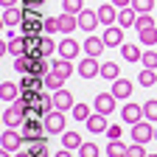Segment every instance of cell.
Instances as JSON below:
<instances>
[{"instance_id": "60d3db41", "label": "cell", "mask_w": 157, "mask_h": 157, "mask_svg": "<svg viewBox=\"0 0 157 157\" xmlns=\"http://www.w3.org/2000/svg\"><path fill=\"white\" fill-rule=\"evenodd\" d=\"M45 0H23V9H42Z\"/></svg>"}, {"instance_id": "f1b7e54d", "label": "cell", "mask_w": 157, "mask_h": 157, "mask_svg": "<svg viewBox=\"0 0 157 157\" xmlns=\"http://www.w3.org/2000/svg\"><path fill=\"white\" fill-rule=\"evenodd\" d=\"M143 118L151 124H157V98H149V101L143 104Z\"/></svg>"}, {"instance_id": "5bb4252c", "label": "cell", "mask_w": 157, "mask_h": 157, "mask_svg": "<svg viewBox=\"0 0 157 157\" xmlns=\"http://www.w3.org/2000/svg\"><path fill=\"white\" fill-rule=\"evenodd\" d=\"M121 118H124V124H137V121H143V107L140 104H126L121 109Z\"/></svg>"}, {"instance_id": "484cf974", "label": "cell", "mask_w": 157, "mask_h": 157, "mask_svg": "<svg viewBox=\"0 0 157 157\" xmlns=\"http://www.w3.org/2000/svg\"><path fill=\"white\" fill-rule=\"evenodd\" d=\"M137 82H140V87H154V84H157V70L143 67L140 73H137Z\"/></svg>"}, {"instance_id": "7a4b0ae2", "label": "cell", "mask_w": 157, "mask_h": 157, "mask_svg": "<svg viewBox=\"0 0 157 157\" xmlns=\"http://www.w3.org/2000/svg\"><path fill=\"white\" fill-rule=\"evenodd\" d=\"M25 143V135L14 132V126H6L3 135H0V149H9V151H17L20 146Z\"/></svg>"}, {"instance_id": "7402d4cb", "label": "cell", "mask_w": 157, "mask_h": 157, "mask_svg": "<svg viewBox=\"0 0 157 157\" xmlns=\"http://www.w3.org/2000/svg\"><path fill=\"white\" fill-rule=\"evenodd\" d=\"M25 51H28V39H25V36H11V39H9V53L23 56Z\"/></svg>"}, {"instance_id": "cb8c5ba5", "label": "cell", "mask_w": 157, "mask_h": 157, "mask_svg": "<svg viewBox=\"0 0 157 157\" xmlns=\"http://www.w3.org/2000/svg\"><path fill=\"white\" fill-rule=\"evenodd\" d=\"M135 20H137V11H135L132 6H126V9H121V11H118V25H121V28L135 25Z\"/></svg>"}, {"instance_id": "ba28073f", "label": "cell", "mask_w": 157, "mask_h": 157, "mask_svg": "<svg viewBox=\"0 0 157 157\" xmlns=\"http://www.w3.org/2000/svg\"><path fill=\"white\" fill-rule=\"evenodd\" d=\"M76 104H73V93L70 90H56L53 93V109H62V112H67V109H73Z\"/></svg>"}, {"instance_id": "8fae6325", "label": "cell", "mask_w": 157, "mask_h": 157, "mask_svg": "<svg viewBox=\"0 0 157 157\" xmlns=\"http://www.w3.org/2000/svg\"><path fill=\"white\" fill-rule=\"evenodd\" d=\"M104 48H107L104 36H95V34H90V36H87V42H84V53H87V56H95V59L104 53Z\"/></svg>"}, {"instance_id": "ffe728a7", "label": "cell", "mask_w": 157, "mask_h": 157, "mask_svg": "<svg viewBox=\"0 0 157 157\" xmlns=\"http://www.w3.org/2000/svg\"><path fill=\"white\" fill-rule=\"evenodd\" d=\"M121 56L126 59V62H140V59H143V51H140V45L124 42V45H121Z\"/></svg>"}, {"instance_id": "7bdbcfd3", "label": "cell", "mask_w": 157, "mask_h": 157, "mask_svg": "<svg viewBox=\"0 0 157 157\" xmlns=\"http://www.w3.org/2000/svg\"><path fill=\"white\" fill-rule=\"evenodd\" d=\"M20 3V0H0V6H3V9H9V6H17Z\"/></svg>"}, {"instance_id": "d4e9b609", "label": "cell", "mask_w": 157, "mask_h": 157, "mask_svg": "<svg viewBox=\"0 0 157 157\" xmlns=\"http://www.w3.org/2000/svg\"><path fill=\"white\" fill-rule=\"evenodd\" d=\"M126 154H129V146H126L124 140H109L107 157H126Z\"/></svg>"}, {"instance_id": "74e56055", "label": "cell", "mask_w": 157, "mask_h": 157, "mask_svg": "<svg viewBox=\"0 0 157 157\" xmlns=\"http://www.w3.org/2000/svg\"><path fill=\"white\" fill-rule=\"evenodd\" d=\"M126 157H149V151H146V143H132Z\"/></svg>"}, {"instance_id": "f6af8a7d", "label": "cell", "mask_w": 157, "mask_h": 157, "mask_svg": "<svg viewBox=\"0 0 157 157\" xmlns=\"http://www.w3.org/2000/svg\"><path fill=\"white\" fill-rule=\"evenodd\" d=\"M0 157H11V151L9 149H0Z\"/></svg>"}, {"instance_id": "52a82bcc", "label": "cell", "mask_w": 157, "mask_h": 157, "mask_svg": "<svg viewBox=\"0 0 157 157\" xmlns=\"http://www.w3.org/2000/svg\"><path fill=\"white\" fill-rule=\"evenodd\" d=\"M95 25H101V20H98V11H90V9H84L82 14H78V28H82V31L93 34V31H95Z\"/></svg>"}, {"instance_id": "9c48e42d", "label": "cell", "mask_w": 157, "mask_h": 157, "mask_svg": "<svg viewBox=\"0 0 157 157\" xmlns=\"http://www.w3.org/2000/svg\"><path fill=\"white\" fill-rule=\"evenodd\" d=\"M82 48H84V45H78L73 36H65L62 42H59V56H62V59H76Z\"/></svg>"}, {"instance_id": "5b68a950", "label": "cell", "mask_w": 157, "mask_h": 157, "mask_svg": "<svg viewBox=\"0 0 157 157\" xmlns=\"http://www.w3.org/2000/svg\"><path fill=\"white\" fill-rule=\"evenodd\" d=\"M78 76L82 78H95V76H101V62H98L95 56H87L78 62Z\"/></svg>"}, {"instance_id": "ab89813d", "label": "cell", "mask_w": 157, "mask_h": 157, "mask_svg": "<svg viewBox=\"0 0 157 157\" xmlns=\"http://www.w3.org/2000/svg\"><path fill=\"white\" fill-rule=\"evenodd\" d=\"M121 135H124L121 124H115V126H109V129H107V137H109V140H121Z\"/></svg>"}, {"instance_id": "7c38bea8", "label": "cell", "mask_w": 157, "mask_h": 157, "mask_svg": "<svg viewBox=\"0 0 157 157\" xmlns=\"http://www.w3.org/2000/svg\"><path fill=\"white\" fill-rule=\"evenodd\" d=\"M104 42H107V48L124 45V28H121V25H107V31H104Z\"/></svg>"}, {"instance_id": "d6986e66", "label": "cell", "mask_w": 157, "mask_h": 157, "mask_svg": "<svg viewBox=\"0 0 157 157\" xmlns=\"http://www.w3.org/2000/svg\"><path fill=\"white\" fill-rule=\"evenodd\" d=\"M20 84H14V82H3L0 84V98H3V101H17L20 98Z\"/></svg>"}, {"instance_id": "d6a6232c", "label": "cell", "mask_w": 157, "mask_h": 157, "mask_svg": "<svg viewBox=\"0 0 157 157\" xmlns=\"http://www.w3.org/2000/svg\"><path fill=\"white\" fill-rule=\"evenodd\" d=\"M132 9H135L137 14H151L154 0H132Z\"/></svg>"}, {"instance_id": "6da1fadb", "label": "cell", "mask_w": 157, "mask_h": 157, "mask_svg": "<svg viewBox=\"0 0 157 157\" xmlns=\"http://www.w3.org/2000/svg\"><path fill=\"white\" fill-rule=\"evenodd\" d=\"M25 118H28V107L17 98V101H11V107L3 112V124H6V126H20Z\"/></svg>"}, {"instance_id": "f546056e", "label": "cell", "mask_w": 157, "mask_h": 157, "mask_svg": "<svg viewBox=\"0 0 157 157\" xmlns=\"http://www.w3.org/2000/svg\"><path fill=\"white\" fill-rule=\"evenodd\" d=\"M62 11H67V14H82L84 11V0H62Z\"/></svg>"}, {"instance_id": "7dc6e473", "label": "cell", "mask_w": 157, "mask_h": 157, "mask_svg": "<svg viewBox=\"0 0 157 157\" xmlns=\"http://www.w3.org/2000/svg\"><path fill=\"white\" fill-rule=\"evenodd\" d=\"M154 140H157V129H154Z\"/></svg>"}, {"instance_id": "83f0119b", "label": "cell", "mask_w": 157, "mask_h": 157, "mask_svg": "<svg viewBox=\"0 0 157 157\" xmlns=\"http://www.w3.org/2000/svg\"><path fill=\"white\" fill-rule=\"evenodd\" d=\"M101 76L109 78V82H115V78H121V67H118L115 62H104L101 65Z\"/></svg>"}, {"instance_id": "bcb514c9", "label": "cell", "mask_w": 157, "mask_h": 157, "mask_svg": "<svg viewBox=\"0 0 157 157\" xmlns=\"http://www.w3.org/2000/svg\"><path fill=\"white\" fill-rule=\"evenodd\" d=\"M17 157H34V151H20Z\"/></svg>"}, {"instance_id": "c3c4849f", "label": "cell", "mask_w": 157, "mask_h": 157, "mask_svg": "<svg viewBox=\"0 0 157 157\" xmlns=\"http://www.w3.org/2000/svg\"><path fill=\"white\" fill-rule=\"evenodd\" d=\"M149 157H157V154H149Z\"/></svg>"}, {"instance_id": "2e32d148", "label": "cell", "mask_w": 157, "mask_h": 157, "mask_svg": "<svg viewBox=\"0 0 157 157\" xmlns=\"http://www.w3.org/2000/svg\"><path fill=\"white\" fill-rule=\"evenodd\" d=\"M98 20H101V25H115V20H118V6H115V3H104L101 9H98Z\"/></svg>"}, {"instance_id": "836d02e7", "label": "cell", "mask_w": 157, "mask_h": 157, "mask_svg": "<svg viewBox=\"0 0 157 157\" xmlns=\"http://www.w3.org/2000/svg\"><path fill=\"white\" fill-rule=\"evenodd\" d=\"M140 65H143V67H149V70H157V51H143Z\"/></svg>"}, {"instance_id": "b9f144b4", "label": "cell", "mask_w": 157, "mask_h": 157, "mask_svg": "<svg viewBox=\"0 0 157 157\" xmlns=\"http://www.w3.org/2000/svg\"><path fill=\"white\" fill-rule=\"evenodd\" d=\"M112 3H115L118 9H126V6H132V0H112Z\"/></svg>"}, {"instance_id": "4fadbf2b", "label": "cell", "mask_w": 157, "mask_h": 157, "mask_svg": "<svg viewBox=\"0 0 157 157\" xmlns=\"http://www.w3.org/2000/svg\"><path fill=\"white\" fill-rule=\"evenodd\" d=\"M23 20H25V9H20V6L3 9V25H20Z\"/></svg>"}, {"instance_id": "ee69618b", "label": "cell", "mask_w": 157, "mask_h": 157, "mask_svg": "<svg viewBox=\"0 0 157 157\" xmlns=\"http://www.w3.org/2000/svg\"><path fill=\"white\" fill-rule=\"evenodd\" d=\"M56 157H73V154H70V149H65V146H62V151H56Z\"/></svg>"}, {"instance_id": "603a6c76", "label": "cell", "mask_w": 157, "mask_h": 157, "mask_svg": "<svg viewBox=\"0 0 157 157\" xmlns=\"http://www.w3.org/2000/svg\"><path fill=\"white\" fill-rule=\"evenodd\" d=\"M82 143L84 140H82V135H78V132H62V146L65 149H70V151L73 149H82Z\"/></svg>"}, {"instance_id": "ac0fdd59", "label": "cell", "mask_w": 157, "mask_h": 157, "mask_svg": "<svg viewBox=\"0 0 157 157\" xmlns=\"http://www.w3.org/2000/svg\"><path fill=\"white\" fill-rule=\"evenodd\" d=\"M42 20L45 17H25L20 23V31L23 34H42Z\"/></svg>"}, {"instance_id": "44dd1931", "label": "cell", "mask_w": 157, "mask_h": 157, "mask_svg": "<svg viewBox=\"0 0 157 157\" xmlns=\"http://www.w3.org/2000/svg\"><path fill=\"white\" fill-rule=\"evenodd\" d=\"M65 87V76L62 73H56V70H51V73H45V90H62Z\"/></svg>"}, {"instance_id": "4316f807", "label": "cell", "mask_w": 157, "mask_h": 157, "mask_svg": "<svg viewBox=\"0 0 157 157\" xmlns=\"http://www.w3.org/2000/svg\"><path fill=\"white\" fill-rule=\"evenodd\" d=\"M14 70H20V73H31V70H34V59H31L28 53L17 56V59H14Z\"/></svg>"}, {"instance_id": "d590c367", "label": "cell", "mask_w": 157, "mask_h": 157, "mask_svg": "<svg viewBox=\"0 0 157 157\" xmlns=\"http://www.w3.org/2000/svg\"><path fill=\"white\" fill-rule=\"evenodd\" d=\"M98 154H101V149L95 143H82V149H78V157H98Z\"/></svg>"}, {"instance_id": "f35d334b", "label": "cell", "mask_w": 157, "mask_h": 157, "mask_svg": "<svg viewBox=\"0 0 157 157\" xmlns=\"http://www.w3.org/2000/svg\"><path fill=\"white\" fill-rule=\"evenodd\" d=\"M53 51H59V45L53 42V36H45V34H42V53H45V56H51Z\"/></svg>"}, {"instance_id": "3957f363", "label": "cell", "mask_w": 157, "mask_h": 157, "mask_svg": "<svg viewBox=\"0 0 157 157\" xmlns=\"http://www.w3.org/2000/svg\"><path fill=\"white\" fill-rule=\"evenodd\" d=\"M132 140L135 143H149V140H154V126H151V121H137V124H132Z\"/></svg>"}, {"instance_id": "9a60e30c", "label": "cell", "mask_w": 157, "mask_h": 157, "mask_svg": "<svg viewBox=\"0 0 157 157\" xmlns=\"http://www.w3.org/2000/svg\"><path fill=\"white\" fill-rule=\"evenodd\" d=\"M132 87H135V84L129 82V78L121 76V78H115V82H112V90H109V93H112L115 98H129V95H132Z\"/></svg>"}, {"instance_id": "e0dca14e", "label": "cell", "mask_w": 157, "mask_h": 157, "mask_svg": "<svg viewBox=\"0 0 157 157\" xmlns=\"http://www.w3.org/2000/svg\"><path fill=\"white\" fill-rule=\"evenodd\" d=\"M84 124H87V129H90L93 135H98V132H107V129H109V124H107V115H101V112L90 115Z\"/></svg>"}, {"instance_id": "8d00e7d4", "label": "cell", "mask_w": 157, "mask_h": 157, "mask_svg": "<svg viewBox=\"0 0 157 157\" xmlns=\"http://www.w3.org/2000/svg\"><path fill=\"white\" fill-rule=\"evenodd\" d=\"M151 25H154L151 14H137V20H135V28H137V31H143V28H151Z\"/></svg>"}, {"instance_id": "30bf717a", "label": "cell", "mask_w": 157, "mask_h": 157, "mask_svg": "<svg viewBox=\"0 0 157 157\" xmlns=\"http://www.w3.org/2000/svg\"><path fill=\"white\" fill-rule=\"evenodd\" d=\"M76 28H78V14H67V11L59 14V31H62L65 36H73Z\"/></svg>"}, {"instance_id": "277c9868", "label": "cell", "mask_w": 157, "mask_h": 157, "mask_svg": "<svg viewBox=\"0 0 157 157\" xmlns=\"http://www.w3.org/2000/svg\"><path fill=\"white\" fill-rule=\"evenodd\" d=\"M45 132L48 135H62L65 132V112L62 109H53L45 115Z\"/></svg>"}, {"instance_id": "1f68e13d", "label": "cell", "mask_w": 157, "mask_h": 157, "mask_svg": "<svg viewBox=\"0 0 157 157\" xmlns=\"http://www.w3.org/2000/svg\"><path fill=\"white\" fill-rule=\"evenodd\" d=\"M56 31H59V17H45L42 20V34L45 36H53Z\"/></svg>"}, {"instance_id": "4dcf8cb0", "label": "cell", "mask_w": 157, "mask_h": 157, "mask_svg": "<svg viewBox=\"0 0 157 157\" xmlns=\"http://www.w3.org/2000/svg\"><path fill=\"white\" fill-rule=\"evenodd\" d=\"M137 34H140V42L143 45H157V25L143 28V31H137Z\"/></svg>"}, {"instance_id": "e575fe53", "label": "cell", "mask_w": 157, "mask_h": 157, "mask_svg": "<svg viewBox=\"0 0 157 157\" xmlns=\"http://www.w3.org/2000/svg\"><path fill=\"white\" fill-rule=\"evenodd\" d=\"M90 115H93L90 112V104H76L73 107V118H76V121H87Z\"/></svg>"}, {"instance_id": "8992f818", "label": "cell", "mask_w": 157, "mask_h": 157, "mask_svg": "<svg viewBox=\"0 0 157 157\" xmlns=\"http://www.w3.org/2000/svg\"><path fill=\"white\" fill-rule=\"evenodd\" d=\"M115 104H118V98L112 93H98L95 95V112H101V115H112Z\"/></svg>"}]
</instances>
